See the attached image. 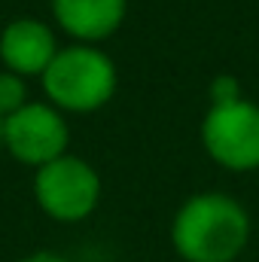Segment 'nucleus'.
<instances>
[{"mask_svg":"<svg viewBox=\"0 0 259 262\" xmlns=\"http://www.w3.org/2000/svg\"><path fill=\"white\" fill-rule=\"evenodd\" d=\"M250 238V216L223 192L192 195L174 216L171 241L186 262H235Z\"/></svg>","mask_w":259,"mask_h":262,"instance_id":"f257e3e1","label":"nucleus"},{"mask_svg":"<svg viewBox=\"0 0 259 262\" xmlns=\"http://www.w3.org/2000/svg\"><path fill=\"white\" fill-rule=\"evenodd\" d=\"M43 89L49 101L70 113H89L104 107L116 92V67L95 46L58 49L43 70Z\"/></svg>","mask_w":259,"mask_h":262,"instance_id":"f03ea898","label":"nucleus"},{"mask_svg":"<svg viewBox=\"0 0 259 262\" xmlns=\"http://www.w3.org/2000/svg\"><path fill=\"white\" fill-rule=\"evenodd\" d=\"M37 204L58 223H79L85 220L101 198V177L98 171L82 162L79 156H58L49 165L37 168L34 177Z\"/></svg>","mask_w":259,"mask_h":262,"instance_id":"7ed1b4c3","label":"nucleus"},{"mask_svg":"<svg viewBox=\"0 0 259 262\" xmlns=\"http://www.w3.org/2000/svg\"><path fill=\"white\" fill-rule=\"evenodd\" d=\"M207 156L229 171L259 168V107L250 101L213 104L201 122Z\"/></svg>","mask_w":259,"mask_h":262,"instance_id":"20e7f679","label":"nucleus"},{"mask_svg":"<svg viewBox=\"0 0 259 262\" xmlns=\"http://www.w3.org/2000/svg\"><path fill=\"white\" fill-rule=\"evenodd\" d=\"M64 116L49 104H25L21 110L9 113L3 119V146L25 165L43 168L52 159L67 152Z\"/></svg>","mask_w":259,"mask_h":262,"instance_id":"39448f33","label":"nucleus"},{"mask_svg":"<svg viewBox=\"0 0 259 262\" xmlns=\"http://www.w3.org/2000/svg\"><path fill=\"white\" fill-rule=\"evenodd\" d=\"M58 55L52 31L37 18H15L0 34V58L6 70L18 76H43V70Z\"/></svg>","mask_w":259,"mask_h":262,"instance_id":"423d86ee","label":"nucleus"},{"mask_svg":"<svg viewBox=\"0 0 259 262\" xmlns=\"http://www.w3.org/2000/svg\"><path fill=\"white\" fill-rule=\"evenodd\" d=\"M52 12L70 37L95 43L122 25L125 0H52Z\"/></svg>","mask_w":259,"mask_h":262,"instance_id":"0eeeda50","label":"nucleus"},{"mask_svg":"<svg viewBox=\"0 0 259 262\" xmlns=\"http://www.w3.org/2000/svg\"><path fill=\"white\" fill-rule=\"evenodd\" d=\"M21 107H25V82L18 73L3 70L0 73V116L6 119L9 113H15Z\"/></svg>","mask_w":259,"mask_h":262,"instance_id":"6e6552de","label":"nucleus"},{"mask_svg":"<svg viewBox=\"0 0 259 262\" xmlns=\"http://www.w3.org/2000/svg\"><path fill=\"white\" fill-rule=\"evenodd\" d=\"M210 98L213 104H232V101H241V85L235 76H217L210 82Z\"/></svg>","mask_w":259,"mask_h":262,"instance_id":"1a4fd4ad","label":"nucleus"},{"mask_svg":"<svg viewBox=\"0 0 259 262\" xmlns=\"http://www.w3.org/2000/svg\"><path fill=\"white\" fill-rule=\"evenodd\" d=\"M15 262H70L64 256H58V253H31V256H25V259H15Z\"/></svg>","mask_w":259,"mask_h":262,"instance_id":"9d476101","label":"nucleus"},{"mask_svg":"<svg viewBox=\"0 0 259 262\" xmlns=\"http://www.w3.org/2000/svg\"><path fill=\"white\" fill-rule=\"evenodd\" d=\"M0 143H3V116H0Z\"/></svg>","mask_w":259,"mask_h":262,"instance_id":"9b49d317","label":"nucleus"}]
</instances>
